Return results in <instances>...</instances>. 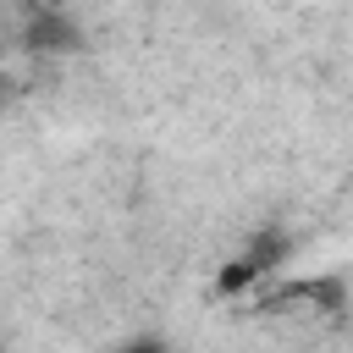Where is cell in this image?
<instances>
[{
    "instance_id": "1",
    "label": "cell",
    "mask_w": 353,
    "mask_h": 353,
    "mask_svg": "<svg viewBox=\"0 0 353 353\" xmlns=\"http://www.w3.org/2000/svg\"><path fill=\"white\" fill-rule=\"evenodd\" d=\"M28 39H33V50H77V44H83V33H77V28H72L61 11H44V17H33Z\"/></svg>"
},
{
    "instance_id": "2",
    "label": "cell",
    "mask_w": 353,
    "mask_h": 353,
    "mask_svg": "<svg viewBox=\"0 0 353 353\" xmlns=\"http://www.w3.org/2000/svg\"><path fill=\"white\" fill-rule=\"evenodd\" d=\"M127 353H160V347H154V342H138V347H127Z\"/></svg>"
}]
</instances>
